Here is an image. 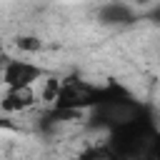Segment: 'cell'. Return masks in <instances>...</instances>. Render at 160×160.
<instances>
[{
	"label": "cell",
	"mask_w": 160,
	"mask_h": 160,
	"mask_svg": "<svg viewBox=\"0 0 160 160\" xmlns=\"http://www.w3.org/2000/svg\"><path fill=\"white\" fill-rule=\"evenodd\" d=\"M58 90H60V80H58V78H50V80H48V88H45V92H42V98H45V100H55Z\"/></svg>",
	"instance_id": "cell-5"
},
{
	"label": "cell",
	"mask_w": 160,
	"mask_h": 160,
	"mask_svg": "<svg viewBox=\"0 0 160 160\" xmlns=\"http://www.w3.org/2000/svg\"><path fill=\"white\" fill-rule=\"evenodd\" d=\"M148 18H150L152 22H158V25H160V5H155V8L150 10V15H148Z\"/></svg>",
	"instance_id": "cell-8"
},
{
	"label": "cell",
	"mask_w": 160,
	"mask_h": 160,
	"mask_svg": "<svg viewBox=\"0 0 160 160\" xmlns=\"http://www.w3.org/2000/svg\"><path fill=\"white\" fill-rule=\"evenodd\" d=\"M35 105V92L32 88H8V92L0 100V108L5 112H20Z\"/></svg>",
	"instance_id": "cell-3"
},
{
	"label": "cell",
	"mask_w": 160,
	"mask_h": 160,
	"mask_svg": "<svg viewBox=\"0 0 160 160\" xmlns=\"http://www.w3.org/2000/svg\"><path fill=\"white\" fill-rule=\"evenodd\" d=\"M145 155H148V158H160V132H158V130H155V135H152Z\"/></svg>",
	"instance_id": "cell-6"
},
{
	"label": "cell",
	"mask_w": 160,
	"mask_h": 160,
	"mask_svg": "<svg viewBox=\"0 0 160 160\" xmlns=\"http://www.w3.org/2000/svg\"><path fill=\"white\" fill-rule=\"evenodd\" d=\"M15 45H18V50H25V52H38L42 48L40 38H35V35H20L15 40Z\"/></svg>",
	"instance_id": "cell-4"
},
{
	"label": "cell",
	"mask_w": 160,
	"mask_h": 160,
	"mask_svg": "<svg viewBox=\"0 0 160 160\" xmlns=\"http://www.w3.org/2000/svg\"><path fill=\"white\" fill-rule=\"evenodd\" d=\"M130 2H138V5H148V2H152V0H130Z\"/></svg>",
	"instance_id": "cell-9"
},
{
	"label": "cell",
	"mask_w": 160,
	"mask_h": 160,
	"mask_svg": "<svg viewBox=\"0 0 160 160\" xmlns=\"http://www.w3.org/2000/svg\"><path fill=\"white\" fill-rule=\"evenodd\" d=\"M15 128H18V125H15L10 118H5V115L0 118V130H15Z\"/></svg>",
	"instance_id": "cell-7"
},
{
	"label": "cell",
	"mask_w": 160,
	"mask_h": 160,
	"mask_svg": "<svg viewBox=\"0 0 160 160\" xmlns=\"http://www.w3.org/2000/svg\"><path fill=\"white\" fill-rule=\"evenodd\" d=\"M0 68H2V60H0Z\"/></svg>",
	"instance_id": "cell-10"
},
{
	"label": "cell",
	"mask_w": 160,
	"mask_h": 160,
	"mask_svg": "<svg viewBox=\"0 0 160 160\" xmlns=\"http://www.w3.org/2000/svg\"><path fill=\"white\" fill-rule=\"evenodd\" d=\"M98 20H100V25H110V28H115V25H130L135 20V12H132V8L128 2L112 0V2H105L98 10Z\"/></svg>",
	"instance_id": "cell-2"
},
{
	"label": "cell",
	"mask_w": 160,
	"mask_h": 160,
	"mask_svg": "<svg viewBox=\"0 0 160 160\" xmlns=\"http://www.w3.org/2000/svg\"><path fill=\"white\" fill-rule=\"evenodd\" d=\"M42 75H45L42 68H38L35 62H28V60L2 62V82L8 88H32V82H38Z\"/></svg>",
	"instance_id": "cell-1"
}]
</instances>
